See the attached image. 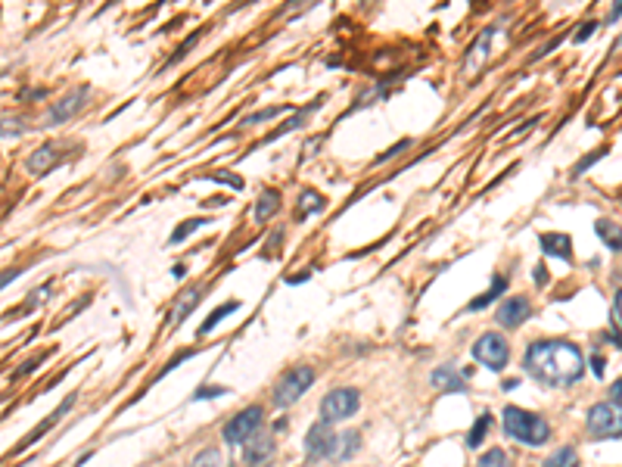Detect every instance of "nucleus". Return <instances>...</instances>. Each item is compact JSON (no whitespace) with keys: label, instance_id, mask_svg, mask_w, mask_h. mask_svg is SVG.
<instances>
[{"label":"nucleus","instance_id":"nucleus-14","mask_svg":"<svg viewBox=\"0 0 622 467\" xmlns=\"http://www.w3.org/2000/svg\"><path fill=\"white\" fill-rule=\"evenodd\" d=\"M358 443H361V436H358V433H346V436H336V452H333V458L346 462V458H351V455L358 452Z\"/></svg>","mask_w":622,"mask_h":467},{"label":"nucleus","instance_id":"nucleus-2","mask_svg":"<svg viewBox=\"0 0 622 467\" xmlns=\"http://www.w3.org/2000/svg\"><path fill=\"white\" fill-rule=\"evenodd\" d=\"M504 433L526 445H545L551 439V427L545 418L523 409H504Z\"/></svg>","mask_w":622,"mask_h":467},{"label":"nucleus","instance_id":"nucleus-15","mask_svg":"<svg viewBox=\"0 0 622 467\" xmlns=\"http://www.w3.org/2000/svg\"><path fill=\"white\" fill-rule=\"evenodd\" d=\"M432 387H439V390H461L464 383H461V377H458L451 368H439L436 374H432Z\"/></svg>","mask_w":622,"mask_h":467},{"label":"nucleus","instance_id":"nucleus-27","mask_svg":"<svg viewBox=\"0 0 622 467\" xmlns=\"http://www.w3.org/2000/svg\"><path fill=\"white\" fill-rule=\"evenodd\" d=\"M196 300H200V290L193 287L191 293H187L184 300H181V306H178V318H184L187 311H193V309H196Z\"/></svg>","mask_w":622,"mask_h":467},{"label":"nucleus","instance_id":"nucleus-12","mask_svg":"<svg viewBox=\"0 0 622 467\" xmlns=\"http://www.w3.org/2000/svg\"><path fill=\"white\" fill-rule=\"evenodd\" d=\"M542 249L547 256H557V259H573V243L566 234H545L542 237Z\"/></svg>","mask_w":622,"mask_h":467},{"label":"nucleus","instance_id":"nucleus-10","mask_svg":"<svg viewBox=\"0 0 622 467\" xmlns=\"http://www.w3.org/2000/svg\"><path fill=\"white\" fill-rule=\"evenodd\" d=\"M84 100H87V87H76V91H72L63 103H57L50 110V121H53V125H59V121H69L81 110V106H84Z\"/></svg>","mask_w":622,"mask_h":467},{"label":"nucleus","instance_id":"nucleus-23","mask_svg":"<svg viewBox=\"0 0 622 467\" xmlns=\"http://www.w3.org/2000/svg\"><path fill=\"white\" fill-rule=\"evenodd\" d=\"M191 467H221V455L218 449H202L200 455L193 458Z\"/></svg>","mask_w":622,"mask_h":467},{"label":"nucleus","instance_id":"nucleus-6","mask_svg":"<svg viewBox=\"0 0 622 467\" xmlns=\"http://www.w3.org/2000/svg\"><path fill=\"white\" fill-rule=\"evenodd\" d=\"M311 383H315V371H311V368H293L280 383H277L274 405H277V409H287V405H293L296 399H299L302 392L311 387Z\"/></svg>","mask_w":622,"mask_h":467},{"label":"nucleus","instance_id":"nucleus-20","mask_svg":"<svg viewBox=\"0 0 622 467\" xmlns=\"http://www.w3.org/2000/svg\"><path fill=\"white\" fill-rule=\"evenodd\" d=\"M308 209H311V212H321V209H324V200H321V193H315V191H306V193H302L299 219H306V215H308Z\"/></svg>","mask_w":622,"mask_h":467},{"label":"nucleus","instance_id":"nucleus-16","mask_svg":"<svg viewBox=\"0 0 622 467\" xmlns=\"http://www.w3.org/2000/svg\"><path fill=\"white\" fill-rule=\"evenodd\" d=\"M504 293V277H495V283H492V290L489 293H483V296H476V300L470 302V311H479V309H485L489 306L495 296H502Z\"/></svg>","mask_w":622,"mask_h":467},{"label":"nucleus","instance_id":"nucleus-28","mask_svg":"<svg viewBox=\"0 0 622 467\" xmlns=\"http://www.w3.org/2000/svg\"><path fill=\"white\" fill-rule=\"evenodd\" d=\"M408 147H411V140H402V144H395L392 150H387V153L380 156V159H377V166H380V162H387V159H395V156L402 153V150H408Z\"/></svg>","mask_w":622,"mask_h":467},{"label":"nucleus","instance_id":"nucleus-24","mask_svg":"<svg viewBox=\"0 0 622 467\" xmlns=\"http://www.w3.org/2000/svg\"><path fill=\"white\" fill-rule=\"evenodd\" d=\"M504 464H507V455H504V452H502V449H489L483 458H479L476 467H504Z\"/></svg>","mask_w":622,"mask_h":467},{"label":"nucleus","instance_id":"nucleus-17","mask_svg":"<svg viewBox=\"0 0 622 467\" xmlns=\"http://www.w3.org/2000/svg\"><path fill=\"white\" fill-rule=\"evenodd\" d=\"M545 467H579V455L573 449H560L557 455H551Z\"/></svg>","mask_w":622,"mask_h":467},{"label":"nucleus","instance_id":"nucleus-26","mask_svg":"<svg viewBox=\"0 0 622 467\" xmlns=\"http://www.w3.org/2000/svg\"><path fill=\"white\" fill-rule=\"evenodd\" d=\"M280 112H287V106H274V110H262V112H253V116H246V119H243V125H255V121L274 119V116H280Z\"/></svg>","mask_w":622,"mask_h":467},{"label":"nucleus","instance_id":"nucleus-19","mask_svg":"<svg viewBox=\"0 0 622 467\" xmlns=\"http://www.w3.org/2000/svg\"><path fill=\"white\" fill-rule=\"evenodd\" d=\"M231 311H236V302H227V306H221V309H215L212 315L206 318V321H202V328H200V334H209V330L215 328V324L221 321V318H227L231 315Z\"/></svg>","mask_w":622,"mask_h":467},{"label":"nucleus","instance_id":"nucleus-31","mask_svg":"<svg viewBox=\"0 0 622 467\" xmlns=\"http://www.w3.org/2000/svg\"><path fill=\"white\" fill-rule=\"evenodd\" d=\"M591 31H594V22L582 25V31H576V40H585V38H591Z\"/></svg>","mask_w":622,"mask_h":467},{"label":"nucleus","instance_id":"nucleus-13","mask_svg":"<svg viewBox=\"0 0 622 467\" xmlns=\"http://www.w3.org/2000/svg\"><path fill=\"white\" fill-rule=\"evenodd\" d=\"M280 209V193L277 191H265L259 196V206H255V219L259 221H268L271 215Z\"/></svg>","mask_w":622,"mask_h":467},{"label":"nucleus","instance_id":"nucleus-30","mask_svg":"<svg viewBox=\"0 0 622 467\" xmlns=\"http://www.w3.org/2000/svg\"><path fill=\"white\" fill-rule=\"evenodd\" d=\"M619 390H622V383L617 381V383H613V390H610V399H613V409H619Z\"/></svg>","mask_w":622,"mask_h":467},{"label":"nucleus","instance_id":"nucleus-29","mask_svg":"<svg viewBox=\"0 0 622 467\" xmlns=\"http://www.w3.org/2000/svg\"><path fill=\"white\" fill-rule=\"evenodd\" d=\"M215 181H225V184H231V187H236V191H240V187H243V181H240V178H234V175H227V172L215 175Z\"/></svg>","mask_w":622,"mask_h":467},{"label":"nucleus","instance_id":"nucleus-9","mask_svg":"<svg viewBox=\"0 0 622 467\" xmlns=\"http://www.w3.org/2000/svg\"><path fill=\"white\" fill-rule=\"evenodd\" d=\"M529 315H532L529 300L513 296V300H504V306L498 309V324H502V328H520Z\"/></svg>","mask_w":622,"mask_h":467},{"label":"nucleus","instance_id":"nucleus-5","mask_svg":"<svg viewBox=\"0 0 622 467\" xmlns=\"http://www.w3.org/2000/svg\"><path fill=\"white\" fill-rule=\"evenodd\" d=\"M262 424H265V411L259 409V405H253V409H243L240 415L231 418L225 427V439L231 445L236 443H246V439H253L255 433L262 430Z\"/></svg>","mask_w":622,"mask_h":467},{"label":"nucleus","instance_id":"nucleus-7","mask_svg":"<svg viewBox=\"0 0 622 467\" xmlns=\"http://www.w3.org/2000/svg\"><path fill=\"white\" fill-rule=\"evenodd\" d=\"M619 430H622L619 409H613V405H594L588 411V433L591 436H619Z\"/></svg>","mask_w":622,"mask_h":467},{"label":"nucleus","instance_id":"nucleus-3","mask_svg":"<svg viewBox=\"0 0 622 467\" xmlns=\"http://www.w3.org/2000/svg\"><path fill=\"white\" fill-rule=\"evenodd\" d=\"M358 405H361L358 390L340 387V390H330L327 396H324L321 415H324V421H346V418H351L358 411Z\"/></svg>","mask_w":622,"mask_h":467},{"label":"nucleus","instance_id":"nucleus-21","mask_svg":"<svg viewBox=\"0 0 622 467\" xmlns=\"http://www.w3.org/2000/svg\"><path fill=\"white\" fill-rule=\"evenodd\" d=\"M268 455H271V439H262V443H253V445H249L246 462L255 464V462H262V458H268Z\"/></svg>","mask_w":622,"mask_h":467},{"label":"nucleus","instance_id":"nucleus-11","mask_svg":"<svg viewBox=\"0 0 622 467\" xmlns=\"http://www.w3.org/2000/svg\"><path fill=\"white\" fill-rule=\"evenodd\" d=\"M59 159H63V153H59L53 144H47V147H40V150H35V153L29 156V172H35V175H47L53 166H57Z\"/></svg>","mask_w":622,"mask_h":467},{"label":"nucleus","instance_id":"nucleus-8","mask_svg":"<svg viewBox=\"0 0 622 467\" xmlns=\"http://www.w3.org/2000/svg\"><path fill=\"white\" fill-rule=\"evenodd\" d=\"M306 452L311 462H321V458H333L336 452V433L333 427H327V421L315 424L306 436Z\"/></svg>","mask_w":622,"mask_h":467},{"label":"nucleus","instance_id":"nucleus-4","mask_svg":"<svg viewBox=\"0 0 622 467\" xmlns=\"http://www.w3.org/2000/svg\"><path fill=\"white\" fill-rule=\"evenodd\" d=\"M473 358H476L479 364H485V368L502 371L507 364V358H511V346H507V340L502 334H483L473 343Z\"/></svg>","mask_w":622,"mask_h":467},{"label":"nucleus","instance_id":"nucleus-1","mask_svg":"<svg viewBox=\"0 0 622 467\" xmlns=\"http://www.w3.org/2000/svg\"><path fill=\"white\" fill-rule=\"evenodd\" d=\"M526 371L536 374L542 383H551V387H570L585 374V358L573 343L542 340L532 343L529 352H526Z\"/></svg>","mask_w":622,"mask_h":467},{"label":"nucleus","instance_id":"nucleus-25","mask_svg":"<svg viewBox=\"0 0 622 467\" xmlns=\"http://www.w3.org/2000/svg\"><path fill=\"white\" fill-rule=\"evenodd\" d=\"M202 225H206V219H191V221H184V225H181L178 231L172 234V243H181L184 237H191V234L196 231V228H202Z\"/></svg>","mask_w":622,"mask_h":467},{"label":"nucleus","instance_id":"nucleus-22","mask_svg":"<svg viewBox=\"0 0 622 467\" xmlns=\"http://www.w3.org/2000/svg\"><path fill=\"white\" fill-rule=\"evenodd\" d=\"M489 427H492V418L483 415L476 424H473V430H470V436H466V443H470V445H479V443H483L485 433H489Z\"/></svg>","mask_w":622,"mask_h":467},{"label":"nucleus","instance_id":"nucleus-18","mask_svg":"<svg viewBox=\"0 0 622 467\" xmlns=\"http://www.w3.org/2000/svg\"><path fill=\"white\" fill-rule=\"evenodd\" d=\"M598 234L604 237V243L613 249V253H619V228L610 225V221H598Z\"/></svg>","mask_w":622,"mask_h":467}]
</instances>
